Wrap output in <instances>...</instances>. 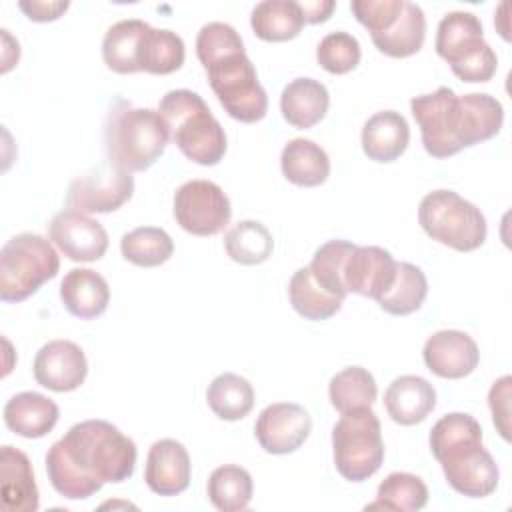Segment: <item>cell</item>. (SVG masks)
Instances as JSON below:
<instances>
[{
	"label": "cell",
	"instance_id": "6da1fadb",
	"mask_svg": "<svg viewBox=\"0 0 512 512\" xmlns=\"http://www.w3.org/2000/svg\"><path fill=\"white\" fill-rule=\"evenodd\" d=\"M136 444L106 420H84L48 448L52 488L68 500H86L106 482L128 480L136 468Z\"/></svg>",
	"mask_w": 512,
	"mask_h": 512
},
{
	"label": "cell",
	"instance_id": "7a4b0ae2",
	"mask_svg": "<svg viewBox=\"0 0 512 512\" xmlns=\"http://www.w3.org/2000/svg\"><path fill=\"white\" fill-rule=\"evenodd\" d=\"M410 110L420 126L422 146L434 158H450L494 138L504 122V108L494 96L484 92L458 96L448 86L414 96Z\"/></svg>",
	"mask_w": 512,
	"mask_h": 512
},
{
	"label": "cell",
	"instance_id": "3957f363",
	"mask_svg": "<svg viewBox=\"0 0 512 512\" xmlns=\"http://www.w3.org/2000/svg\"><path fill=\"white\" fill-rule=\"evenodd\" d=\"M170 126L152 108H134L118 100L106 118L104 142L108 162L124 172L148 170L166 150Z\"/></svg>",
	"mask_w": 512,
	"mask_h": 512
},
{
	"label": "cell",
	"instance_id": "277c9868",
	"mask_svg": "<svg viewBox=\"0 0 512 512\" xmlns=\"http://www.w3.org/2000/svg\"><path fill=\"white\" fill-rule=\"evenodd\" d=\"M158 112L170 126L178 150L200 166L218 164L228 148L226 132L198 92L180 88L162 96Z\"/></svg>",
	"mask_w": 512,
	"mask_h": 512
},
{
	"label": "cell",
	"instance_id": "5b68a950",
	"mask_svg": "<svg viewBox=\"0 0 512 512\" xmlns=\"http://www.w3.org/2000/svg\"><path fill=\"white\" fill-rule=\"evenodd\" d=\"M436 52L462 82H488L498 68L492 46L476 14L454 10L444 14L436 30Z\"/></svg>",
	"mask_w": 512,
	"mask_h": 512
},
{
	"label": "cell",
	"instance_id": "8992f818",
	"mask_svg": "<svg viewBox=\"0 0 512 512\" xmlns=\"http://www.w3.org/2000/svg\"><path fill=\"white\" fill-rule=\"evenodd\" d=\"M60 270V256L50 240L22 232L12 236L0 250V298L22 302L52 280Z\"/></svg>",
	"mask_w": 512,
	"mask_h": 512
},
{
	"label": "cell",
	"instance_id": "52a82bcc",
	"mask_svg": "<svg viewBox=\"0 0 512 512\" xmlns=\"http://www.w3.org/2000/svg\"><path fill=\"white\" fill-rule=\"evenodd\" d=\"M418 224L436 242L458 252H472L486 240L488 226L478 206L454 190H432L418 206Z\"/></svg>",
	"mask_w": 512,
	"mask_h": 512
},
{
	"label": "cell",
	"instance_id": "ba28073f",
	"mask_svg": "<svg viewBox=\"0 0 512 512\" xmlns=\"http://www.w3.org/2000/svg\"><path fill=\"white\" fill-rule=\"evenodd\" d=\"M334 466L350 482H364L384 462V442L378 416L372 408L342 414L332 428Z\"/></svg>",
	"mask_w": 512,
	"mask_h": 512
},
{
	"label": "cell",
	"instance_id": "9c48e42d",
	"mask_svg": "<svg viewBox=\"0 0 512 512\" xmlns=\"http://www.w3.org/2000/svg\"><path fill=\"white\" fill-rule=\"evenodd\" d=\"M210 88L230 118L254 124L268 112V96L246 52L226 54L204 66Z\"/></svg>",
	"mask_w": 512,
	"mask_h": 512
},
{
	"label": "cell",
	"instance_id": "30bf717a",
	"mask_svg": "<svg viewBox=\"0 0 512 512\" xmlns=\"http://www.w3.org/2000/svg\"><path fill=\"white\" fill-rule=\"evenodd\" d=\"M432 456L440 462L446 482L462 496L486 498L498 486L500 470L482 444V432L454 440Z\"/></svg>",
	"mask_w": 512,
	"mask_h": 512
},
{
	"label": "cell",
	"instance_id": "8fae6325",
	"mask_svg": "<svg viewBox=\"0 0 512 512\" xmlns=\"http://www.w3.org/2000/svg\"><path fill=\"white\" fill-rule=\"evenodd\" d=\"M232 208L224 190L210 180H188L174 192V218L194 236H214L230 222Z\"/></svg>",
	"mask_w": 512,
	"mask_h": 512
},
{
	"label": "cell",
	"instance_id": "7c38bea8",
	"mask_svg": "<svg viewBox=\"0 0 512 512\" xmlns=\"http://www.w3.org/2000/svg\"><path fill=\"white\" fill-rule=\"evenodd\" d=\"M134 194V178L110 162L98 164L84 176L72 180L66 206L82 214H106L118 210Z\"/></svg>",
	"mask_w": 512,
	"mask_h": 512
},
{
	"label": "cell",
	"instance_id": "4fadbf2b",
	"mask_svg": "<svg viewBox=\"0 0 512 512\" xmlns=\"http://www.w3.org/2000/svg\"><path fill=\"white\" fill-rule=\"evenodd\" d=\"M312 430L310 414L294 402L268 404L254 424V436L268 454H290L298 450Z\"/></svg>",
	"mask_w": 512,
	"mask_h": 512
},
{
	"label": "cell",
	"instance_id": "5bb4252c",
	"mask_svg": "<svg viewBox=\"0 0 512 512\" xmlns=\"http://www.w3.org/2000/svg\"><path fill=\"white\" fill-rule=\"evenodd\" d=\"M48 238L74 262H96L108 250L104 226L78 210H62L48 224Z\"/></svg>",
	"mask_w": 512,
	"mask_h": 512
},
{
	"label": "cell",
	"instance_id": "9a60e30c",
	"mask_svg": "<svg viewBox=\"0 0 512 512\" xmlns=\"http://www.w3.org/2000/svg\"><path fill=\"white\" fill-rule=\"evenodd\" d=\"M32 372L40 386L54 392H72L84 384L88 362L78 344L50 340L36 352Z\"/></svg>",
	"mask_w": 512,
	"mask_h": 512
},
{
	"label": "cell",
	"instance_id": "2e32d148",
	"mask_svg": "<svg viewBox=\"0 0 512 512\" xmlns=\"http://www.w3.org/2000/svg\"><path fill=\"white\" fill-rule=\"evenodd\" d=\"M422 358L426 368L436 376L458 380L476 370L480 362V350L466 332L438 330L428 336Z\"/></svg>",
	"mask_w": 512,
	"mask_h": 512
},
{
	"label": "cell",
	"instance_id": "e0dca14e",
	"mask_svg": "<svg viewBox=\"0 0 512 512\" xmlns=\"http://www.w3.org/2000/svg\"><path fill=\"white\" fill-rule=\"evenodd\" d=\"M398 262L380 246H356L344 266L348 292L378 300L392 286Z\"/></svg>",
	"mask_w": 512,
	"mask_h": 512
},
{
	"label": "cell",
	"instance_id": "ac0fdd59",
	"mask_svg": "<svg viewBox=\"0 0 512 512\" xmlns=\"http://www.w3.org/2000/svg\"><path fill=\"white\" fill-rule=\"evenodd\" d=\"M190 456L184 444L172 438L156 440L146 456L144 480L158 496H176L190 484Z\"/></svg>",
	"mask_w": 512,
	"mask_h": 512
},
{
	"label": "cell",
	"instance_id": "d6986e66",
	"mask_svg": "<svg viewBox=\"0 0 512 512\" xmlns=\"http://www.w3.org/2000/svg\"><path fill=\"white\" fill-rule=\"evenodd\" d=\"M0 496L4 512H36L40 504L28 456L8 444L0 450Z\"/></svg>",
	"mask_w": 512,
	"mask_h": 512
},
{
	"label": "cell",
	"instance_id": "ffe728a7",
	"mask_svg": "<svg viewBox=\"0 0 512 512\" xmlns=\"http://www.w3.org/2000/svg\"><path fill=\"white\" fill-rule=\"evenodd\" d=\"M384 406L396 424L414 426L434 410L436 390L426 378L404 374L394 378L386 388Z\"/></svg>",
	"mask_w": 512,
	"mask_h": 512
},
{
	"label": "cell",
	"instance_id": "44dd1931",
	"mask_svg": "<svg viewBox=\"0 0 512 512\" xmlns=\"http://www.w3.org/2000/svg\"><path fill=\"white\" fill-rule=\"evenodd\" d=\"M60 300L72 316L92 320L108 308L110 288L98 272L90 268H72L60 282Z\"/></svg>",
	"mask_w": 512,
	"mask_h": 512
},
{
	"label": "cell",
	"instance_id": "7402d4cb",
	"mask_svg": "<svg viewBox=\"0 0 512 512\" xmlns=\"http://www.w3.org/2000/svg\"><path fill=\"white\" fill-rule=\"evenodd\" d=\"M362 150L374 162L398 160L410 142V128L406 118L396 110H382L372 114L362 128Z\"/></svg>",
	"mask_w": 512,
	"mask_h": 512
},
{
	"label": "cell",
	"instance_id": "603a6c76",
	"mask_svg": "<svg viewBox=\"0 0 512 512\" xmlns=\"http://www.w3.org/2000/svg\"><path fill=\"white\" fill-rule=\"evenodd\" d=\"M60 410L54 400L40 392L14 394L4 406V422L22 438H42L58 422Z\"/></svg>",
	"mask_w": 512,
	"mask_h": 512
},
{
	"label": "cell",
	"instance_id": "cb8c5ba5",
	"mask_svg": "<svg viewBox=\"0 0 512 512\" xmlns=\"http://www.w3.org/2000/svg\"><path fill=\"white\" fill-rule=\"evenodd\" d=\"M328 106V88L314 78H296L280 94V112L294 128H312L326 116Z\"/></svg>",
	"mask_w": 512,
	"mask_h": 512
},
{
	"label": "cell",
	"instance_id": "d4e9b609",
	"mask_svg": "<svg viewBox=\"0 0 512 512\" xmlns=\"http://www.w3.org/2000/svg\"><path fill=\"white\" fill-rule=\"evenodd\" d=\"M280 168L288 182L304 188L320 186L330 176L326 150L308 138L290 140L280 154Z\"/></svg>",
	"mask_w": 512,
	"mask_h": 512
},
{
	"label": "cell",
	"instance_id": "484cf974",
	"mask_svg": "<svg viewBox=\"0 0 512 512\" xmlns=\"http://www.w3.org/2000/svg\"><path fill=\"white\" fill-rule=\"evenodd\" d=\"M370 38L374 46L390 58H406L416 54L426 38L424 10L414 2H404L396 22L388 30L372 34Z\"/></svg>",
	"mask_w": 512,
	"mask_h": 512
},
{
	"label": "cell",
	"instance_id": "4316f807",
	"mask_svg": "<svg viewBox=\"0 0 512 512\" xmlns=\"http://www.w3.org/2000/svg\"><path fill=\"white\" fill-rule=\"evenodd\" d=\"M304 16L298 2L292 0H264L254 6L250 26L264 42H286L300 34Z\"/></svg>",
	"mask_w": 512,
	"mask_h": 512
},
{
	"label": "cell",
	"instance_id": "83f0119b",
	"mask_svg": "<svg viewBox=\"0 0 512 512\" xmlns=\"http://www.w3.org/2000/svg\"><path fill=\"white\" fill-rule=\"evenodd\" d=\"M150 24L140 18H126L112 24L102 40V60L116 74H134L138 70L140 40Z\"/></svg>",
	"mask_w": 512,
	"mask_h": 512
},
{
	"label": "cell",
	"instance_id": "f1b7e54d",
	"mask_svg": "<svg viewBox=\"0 0 512 512\" xmlns=\"http://www.w3.org/2000/svg\"><path fill=\"white\" fill-rule=\"evenodd\" d=\"M184 40L168 28L148 26L138 48V70L148 74H172L184 64Z\"/></svg>",
	"mask_w": 512,
	"mask_h": 512
},
{
	"label": "cell",
	"instance_id": "f546056e",
	"mask_svg": "<svg viewBox=\"0 0 512 512\" xmlns=\"http://www.w3.org/2000/svg\"><path fill=\"white\" fill-rule=\"evenodd\" d=\"M206 402L220 420L234 422L248 416L254 408V388L240 374L224 372L210 382Z\"/></svg>",
	"mask_w": 512,
	"mask_h": 512
},
{
	"label": "cell",
	"instance_id": "4dcf8cb0",
	"mask_svg": "<svg viewBox=\"0 0 512 512\" xmlns=\"http://www.w3.org/2000/svg\"><path fill=\"white\" fill-rule=\"evenodd\" d=\"M292 308L306 320H328L342 308V298L326 292L312 276L310 268H298L288 284Z\"/></svg>",
	"mask_w": 512,
	"mask_h": 512
},
{
	"label": "cell",
	"instance_id": "1f68e13d",
	"mask_svg": "<svg viewBox=\"0 0 512 512\" xmlns=\"http://www.w3.org/2000/svg\"><path fill=\"white\" fill-rule=\"evenodd\" d=\"M426 294H428L426 274L410 262H398L396 278L392 286L376 302L384 312L392 316H408L422 306Z\"/></svg>",
	"mask_w": 512,
	"mask_h": 512
},
{
	"label": "cell",
	"instance_id": "d6a6232c",
	"mask_svg": "<svg viewBox=\"0 0 512 512\" xmlns=\"http://www.w3.org/2000/svg\"><path fill=\"white\" fill-rule=\"evenodd\" d=\"M376 394V380L362 366H348L340 370L336 376H332L328 384L330 402L340 414L360 408H372Z\"/></svg>",
	"mask_w": 512,
	"mask_h": 512
},
{
	"label": "cell",
	"instance_id": "836d02e7",
	"mask_svg": "<svg viewBox=\"0 0 512 512\" xmlns=\"http://www.w3.org/2000/svg\"><path fill=\"white\" fill-rule=\"evenodd\" d=\"M206 488L212 506L222 512L246 510L254 492L250 472L236 464L218 466L210 474Z\"/></svg>",
	"mask_w": 512,
	"mask_h": 512
},
{
	"label": "cell",
	"instance_id": "e575fe53",
	"mask_svg": "<svg viewBox=\"0 0 512 512\" xmlns=\"http://www.w3.org/2000/svg\"><path fill=\"white\" fill-rule=\"evenodd\" d=\"M226 254L244 266L262 264L274 250L270 230L258 220H240L224 234Z\"/></svg>",
	"mask_w": 512,
	"mask_h": 512
},
{
	"label": "cell",
	"instance_id": "d590c367",
	"mask_svg": "<svg viewBox=\"0 0 512 512\" xmlns=\"http://www.w3.org/2000/svg\"><path fill=\"white\" fill-rule=\"evenodd\" d=\"M120 252L124 260L136 266L154 268L170 260V256L174 254V242L170 234L162 228L140 226L122 236Z\"/></svg>",
	"mask_w": 512,
	"mask_h": 512
},
{
	"label": "cell",
	"instance_id": "8d00e7d4",
	"mask_svg": "<svg viewBox=\"0 0 512 512\" xmlns=\"http://www.w3.org/2000/svg\"><path fill=\"white\" fill-rule=\"evenodd\" d=\"M428 502V488L420 476L410 472L388 474L376 492V502L368 508L414 512L422 510Z\"/></svg>",
	"mask_w": 512,
	"mask_h": 512
},
{
	"label": "cell",
	"instance_id": "74e56055",
	"mask_svg": "<svg viewBox=\"0 0 512 512\" xmlns=\"http://www.w3.org/2000/svg\"><path fill=\"white\" fill-rule=\"evenodd\" d=\"M354 248H356V244H352L348 240H328L314 252L312 262L308 266L314 280L326 292H330L342 300L348 294V290L344 286V266Z\"/></svg>",
	"mask_w": 512,
	"mask_h": 512
},
{
	"label": "cell",
	"instance_id": "f35d334b",
	"mask_svg": "<svg viewBox=\"0 0 512 512\" xmlns=\"http://www.w3.org/2000/svg\"><path fill=\"white\" fill-rule=\"evenodd\" d=\"M360 58V44L348 32H330L316 48L318 64L330 74H348L360 64Z\"/></svg>",
	"mask_w": 512,
	"mask_h": 512
},
{
	"label": "cell",
	"instance_id": "ab89813d",
	"mask_svg": "<svg viewBox=\"0 0 512 512\" xmlns=\"http://www.w3.org/2000/svg\"><path fill=\"white\" fill-rule=\"evenodd\" d=\"M234 52H244L240 34L226 22H208L196 36V56L202 66Z\"/></svg>",
	"mask_w": 512,
	"mask_h": 512
},
{
	"label": "cell",
	"instance_id": "60d3db41",
	"mask_svg": "<svg viewBox=\"0 0 512 512\" xmlns=\"http://www.w3.org/2000/svg\"><path fill=\"white\" fill-rule=\"evenodd\" d=\"M404 2L406 0H352L350 10L372 36L388 30L396 22Z\"/></svg>",
	"mask_w": 512,
	"mask_h": 512
},
{
	"label": "cell",
	"instance_id": "b9f144b4",
	"mask_svg": "<svg viewBox=\"0 0 512 512\" xmlns=\"http://www.w3.org/2000/svg\"><path fill=\"white\" fill-rule=\"evenodd\" d=\"M510 376L498 378L488 392V406L492 412V422L504 440H510Z\"/></svg>",
	"mask_w": 512,
	"mask_h": 512
},
{
	"label": "cell",
	"instance_id": "7bdbcfd3",
	"mask_svg": "<svg viewBox=\"0 0 512 512\" xmlns=\"http://www.w3.org/2000/svg\"><path fill=\"white\" fill-rule=\"evenodd\" d=\"M68 0H20L18 8L34 22H52L58 20L66 10Z\"/></svg>",
	"mask_w": 512,
	"mask_h": 512
},
{
	"label": "cell",
	"instance_id": "ee69618b",
	"mask_svg": "<svg viewBox=\"0 0 512 512\" xmlns=\"http://www.w3.org/2000/svg\"><path fill=\"white\" fill-rule=\"evenodd\" d=\"M298 4L302 10V16H304V22H310V24L326 22L330 18L332 10L336 8L334 0H308V2H298Z\"/></svg>",
	"mask_w": 512,
	"mask_h": 512
}]
</instances>
